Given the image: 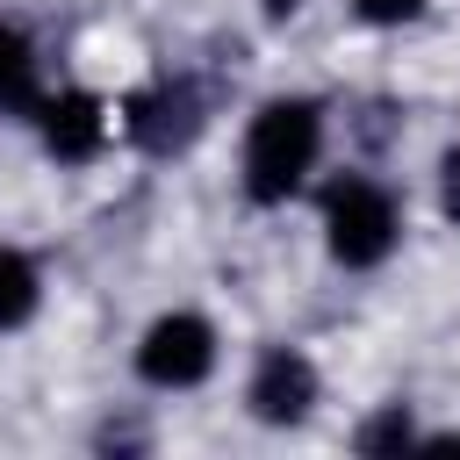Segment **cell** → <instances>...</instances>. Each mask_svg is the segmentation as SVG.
Returning a JSON list of instances; mask_svg holds the SVG:
<instances>
[{"instance_id":"cell-2","label":"cell","mask_w":460,"mask_h":460,"mask_svg":"<svg viewBox=\"0 0 460 460\" xmlns=\"http://www.w3.org/2000/svg\"><path fill=\"white\" fill-rule=\"evenodd\" d=\"M323 230L338 266H381L395 252V201L374 180H331L323 187Z\"/></svg>"},{"instance_id":"cell-12","label":"cell","mask_w":460,"mask_h":460,"mask_svg":"<svg viewBox=\"0 0 460 460\" xmlns=\"http://www.w3.org/2000/svg\"><path fill=\"white\" fill-rule=\"evenodd\" d=\"M295 7H302V0H266V14H295Z\"/></svg>"},{"instance_id":"cell-7","label":"cell","mask_w":460,"mask_h":460,"mask_svg":"<svg viewBox=\"0 0 460 460\" xmlns=\"http://www.w3.org/2000/svg\"><path fill=\"white\" fill-rule=\"evenodd\" d=\"M36 295H43V288H36V266L0 244V331L29 323V316H36Z\"/></svg>"},{"instance_id":"cell-8","label":"cell","mask_w":460,"mask_h":460,"mask_svg":"<svg viewBox=\"0 0 460 460\" xmlns=\"http://www.w3.org/2000/svg\"><path fill=\"white\" fill-rule=\"evenodd\" d=\"M0 108H36V58L14 29H0Z\"/></svg>"},{"instance_id":"cell-3","label":"cell","mask_w":460,"mask_h":460,"mask_svg":"<svg viewBox=\"0 0 460 460\" xmlns=\"http://www.w3.org/2000/svg\"><path fill=\"white\" fill-rule=\"evenodd\" d=\"M208 367H216V331L201 316H187V309L158 316L144 331V345H137V374L151 388H194V381H208Z\"/></svg>"},{"instance_id":"cell-4","label":"cell","mask_w":460,"mask_h":460,"mask_svg":"<svg viewBox=\"0 0 460 460\" xmlns=\"http://www.w3.org/2000/svg\"><path fill=\"white\" fill-rule=\"evenodd\" d=\"M244 402H252V417H259V424H302V417H309V402H316V367H309L302 352L273 345V352L252 367Z\"/></svg>"},{"instance_id":"cell-1","label":"cell","mask_w":460,"mask_h":460,"mask_svg":"<svg viewBox=\"0 0 460 460\" xmlns=\"http://www.w3.org/2000/svg\"><path fill=\"white\" fill-rule=\"evenodd\" d=\"M316 144H323V108L316 101H266L244 129V194L259 208L288 201L309 180Z\"/></svg>"},{"instance_id":"cell-10","label":"cell","mask_w":460,"mask_h":460,"mask_svg":"<svg viewBox=\"0 0 460 460\" xmlns=\"http://www.w3.org/2000/svg\"><path fill=\"white\" fill-rule=\"evenodd\" d=\"M352 7H359V22H381L388 29V22H410L424 0H352Z\"/></svg>"},{"instance_id":"cell-11","label":"cell","mask_w":460,"mask_h":460,"mask_svg":"<svg viewBox=\"0 0 460 460\" xmlns=\"http://www.w3.org/2000/svg\"><path fill=\"white\" fill-rule=\"evenodd\" d=\"M438 201H446V216L460 223V151H446V165H438Z\"/></svg>"},{"instance_id":"cell-6","label":"cell","mask_w":460,"mask_h":460,"mask_svg":"<svg viewBox=\"0 0 460 460\" xmlns=\"http://www.w3.org/2000/svg\"><path fill=\"white\" fill-rule=\"evenodd\" d=\"M36 122H43V144L58 158H93L101 137H108V115L93 93H58V101H36Z\"/></svg>"},{"instance_id":"cell-5","label":"cell","mask_w":460,"mask_h":460,"mask_svg":"<svg viewBox=\"0 0 460 460\" xmlns=\"http://www.w3.org/2000/svg\"><path fill=\"white\" fill-rule=\"evenodd\" d=\"M122 129H129L144 151H180V144L201 129V101H194V86H151V93H129Z\"/></svg>"},{"instance_id":"cell-9","label":"cell","mask_w":460,"mask_h":460,"mask_svg":"<svg viewBox=\"0 0 460 460\" xmlns=\"http://www.w3.org/2000/svg\"><path fill=\"white\" fill-rule=\"evenodd\" d=\"M402 446H410V410L402 402H388L381 417L359 424V453H402Z\"/></svg>"}]
</instances>
